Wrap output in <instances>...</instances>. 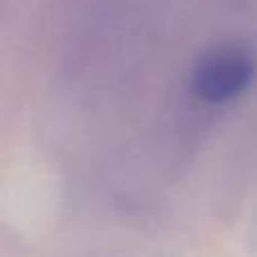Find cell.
<instances>
[{
    "label": "cell",
    "mask_w": 257,
    "mask_h": 257,
    "mask_svg": "<svg viewBox=\"0 0 257 257\" xmlns=\"http://www.w3.org/2000/svg\"><path fill=\"white\" fill-rule=\"evenodd\" d=\"M257 79V54L250 45L226 41L194 61L190 93L208 106H228L250 90Z\"/></svg>",
    "instance_id": "obj_1"
}]
</instances>
